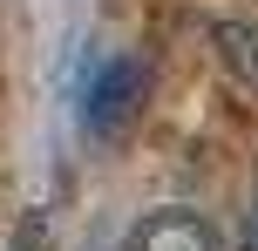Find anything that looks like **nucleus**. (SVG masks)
<instances>
[{
  "label": "nucleus",
  "instance_id": "nucleus-1",
  "mask_svg": "<svg viewBox=\"0 0 258 251\" xmlns=\"http://www.w3.org/2000/svg\"><path fill=\"white\" fill-rule=\"evenodd\" d=\"M143 95H150V68L136 61V54H109V61L89 68V81H82V129L95 136V143H122L129 129H136L143 116Z\"/></svg>",
  "mask_w": 258,
  "mask_h": 251
},
{
  "label": "nucleus",
  "instance_id": "nucleus-2",
  "mask_svg": "<svg viewBox=\"0 0 258 251\" xmlns=\"http://www.w3.org/2000/svg\"><path fill=\"white\" fill-rule=\"evenodd\" d=\"M129 251H224V238L211 217L183 211V204H163V211H150L129 231Z\"/></svg>",
  "mask_w": 258,
  "mask_h": 251
},
{
  "label": "nucleus",
  "instance_id": "nucleus-3",
  "mask_svg": "<svg viewBox=\"0 0 258 251\" xmlns=\"http://www.w3.org/2000/svg\"><path fill=\"white\" fill-rule=\"evenodd\" d=\"M211 48H218V68L258 102V21H218L211 27Z\"/></svg>",
  "mask_w": 258,
  "mask_h": 251
},
{
  "label": "nucleus",
  "instance_id": "nucleus-4",
  "mask_svg": "<svg viewBox=\"0 0 258 251\" xmlns=\"http://www.w3.org/2000/svg\"><path fill=\"white\" fill-rule=\"evenodd\" d=\"M14 251H48V224H41V217H27L21 238H14Z\"/></svg>",
  "mask_w": 258,
  "mask_h": 251
},
{
  "label": "nucleus",
  "instance_id": "nucleus-5",
  "mask_svg": "<svg viewBox=\"0 0 258 251\" xmlns=\"http://www.w3.org/2000/svg\"><path fill=\"white\" fill-rule=\"evenodd\" d=\"M245 251H258V197H251V211H245Z\"/></svg>",
  "mask_w": 258,
  "mask_h": 251
}]
</instances>
